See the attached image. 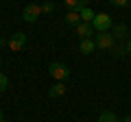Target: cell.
<instances>
[{
	"label": "cell",
	"mask_w": 131,
	"mask_h": 122,
	"mask_svg": "<svg viewBox=\"0 0 131 122\" xmlns=\"http://www.w3.org/2000/svg\"><path fill=\"white\" fill-rule=\"evenodd\" d=\"M114 22H112V15L109 13H96L92 20V28L96 31V33H107V31H112Z\"/></svg>",
	"instance_id": "6da1fadb"
},
{
	"label": "cell",
	"mask_w": 131,
	"mask_h": 122,
	"mask_svg": "<svg viewBox=\"0 0 131 122\" xmlns=\"http://www.w3.org/2000/svg\"><path fill=\"white\" fill-rule=\"evenodd\" d=\"M48 74H50L55 81H66L68 76H70V68L66 66V63L55 61V63H50V66H48Z\"/></svg>",
	"instance_id": "7a4b0ae2"
},
{
	"label": "cell",
	"mask_w": 131,
	"mask_h": 122,
	"mask_svg": "<svg viewBox=\"0 0 131 122\" xmlns=\"http://www.w3.org/2000/svg\"><path fill=\"white\" fill-rule=\"evenodd\" d=\"M39 15H42V7L35 5V2H28V5L24 7V11H22V20L26 24H35L39 20Z\"/></svg>",
	"instance_id": "3957f363"
},
{
	"label": "cell",
	"mask_w": 131,
	"mask_h": 122,
	"mask_svg": "<svg viewBox=\"0 0 131 122\" xmlns=\"http://www.w3.org/2000/svg\"><path fill=\"white\" fill-rule=\"evenodd\" d=\"M114 42H116V39H114V35L109 33H96L94 35V44H96V48H101V50H112L114 48Z\"/></svg>",
	"instance_id": "277c9868"
},
{
	"label": "cell",
	"mask_w": 131,
	"mask_h": 122,
	"mask_svg": "<svg viewBox=\"0 0 131 122\" xmlns=\"http://www.w3.org/2000/svg\"><path fill=\"white\" fill-rule=\"evenodd\" d=\"M7 44H9V48H11L13 52H20L24 46H26V33H22V31H20V33H13Z\"/></svg>",
	"instance_id": "5b68a950"
},
{
	"label": "cell",
	"mask_w": 131,
	"mask_h": 122,
	"mask_svg": "<svg viewBox=\"0 0 131 122\" xmlns=\"http://www.w3.org/2000/svg\"><path fill=\"white\" fill-rule=\"evenodd\" d=\"M77 35H79L81 39H90V37H94L96 35V31L92 28V24H88V22H81V24H77Z\"/></svg>",
	"instance_id": "8992f818"
},
{
	"label": "cell",
	"mask_w": 131,
	"mask_h": 122,
	"mask_svg": "<svg viewBox=\"0 0 131 122\" xmlns=\"http://www.w3.org/2000/svg\"><path fill=\"white\" fill-rule=\"evenodd\" d=\"M109 33L114 35V39L122 42V39H127V35H129V26H127V24H122V22H120V24H114Z\"/></svg>",
	"instance_id": "52a82bcc"
},
{
	"label": "cell",
	"mask_w": 131,
	"mask_h": 122,
	"mask_svg": "<svg viewBox=\"0 0 131 122\" xmlns=\"http://www.w3.org/2000/svg\"><path fill=\"white\" fill-rule=\"evenodd\" d=\"M94 50H96L94 37H90V39H81V42H79V52H83V55H92Z\"/></svg>",
	"instance_id": "ba28073f"
},
{
	"label": "cell",
	"mask_w": 131,
	"mask_h": 122,
	"mask_svg": "<svg viewBox=\"0 0 131 122\" xmlns=\"http://www.w3.org/2000/svg\"><path fill=\"white\" fill-rule=\"evenodd\" d=\"M63 94H66L63 81H57L55 85H50V87H48V96H50V98H59V96H63Z\"/></svg>",
	"instance_id": "9c48e42d"
},
{
	"label": "cell",
	"mask_w": 131,
	"mask_h": 122,
	"mask_svg": "<svg viewBox=\"0 0 131 122\" xmlns=\"http://www.w3.org/2000/svg\"><path fill=\"white\" fill-rule=\"evenodd\" d=\"M63 5L70 11H81L83 7H88V0H63Z\"/></svg>",
	"instance_id": "30bf717a"
},
{
	"label": "cell",
	"mask_w": 131,
	"mask_h": 122,
	"mask_svg": "<svg viewBox=\"0 0 131 122\" xmlns=\"http://www.w3.org/2000/svg\"><path fill=\"white\" fill-rule=\"evenodd\" d=\"M79 15H81V22H88V24H92V20H94V11L90 9V7H83V9L79 11Z\"/></svg>",
	"instance_id": "8fae6325"
},
{
	"label": "cell",
	"mask_w": 131,
	"mask_h": 122,
	"mask_svg": "<svg viewBox=\"0 0 131 122\" xmlns=\"http://www.w3.org/2000/svg\"><path fill=\"white\" fill-rule=\"evenodd\" d=\"M66 24H68V26H77V24H81L79 11H70V13L66 15Z\"/></svg>",
	"instance_id": "7c38bea8"
},
{
	"label": "cell",
	"mask_w": 131,
	"mask_h": 122,
	"mask_svg": "<svg viewBox=\"0 0 131 122\" xmlns=\"http://www.w3.org/2000/svg\"><path fill=\"white\" fill-rule=\"evenodd\" d=\"M98 122H120V120L116 118L114 111H103L101 116H98Z\"/></svg>",
	"instance_id": "4fadbf2b"
},
{
	"label": "cell",
	"mask_w": 131,
	"mask_h": 122,
	"mask_svg": "<svg viewBox=\"0 0 131 122\" xmlns=\"http://www.w3.org/2000/svg\"><path fill=\"white\" fill-rule=\"evenodd\" d=\"M7 87H9V76H7L5 72H0V94H2Z\"/></svg>",
	"instance_id": "5bb4252c"
},
{
	"label": "cell",
	"mask_w": 131,
	"mask_h": 122,
	"mask_svg": "<svg viewBox=\"0 0 131 122\" xmlns=\"http://www.w3.org/2000/svg\"><path fill=\"white\" fill-rule=\"evenodd\" d=\"M112 50H114V55H116V57H125V55H127V48H125V44H118V46H114Z\"/></svg>",
	"instance_id": "9a60e30c"
},
{
	"label": "cell",
	"mask_w": 131,
	"mask_h": 122,
	"mask_svg": "<svg viewBox=\"0 0 131 122\" xmlns=\"http://www.w3.org/2000/svg\"><path fill=\"white\" fill-rule=\"evenodd\" d=\"M55 11V2H50V0H46L42 5V13H52Z\"/></svg>",
	"instance_id": "2e32d148"
},
{
	"label": "cell",
	"mask_w": 131,
	"mask_h": 122,
	"mask_svg": "<svg viewBox=\"0 0 131 122\" xmlns=\"http://www.w3.org/2000/svg\"><path fill=\"white\" fill-rule=\"evenodd\" d=\"M109 5L116 9H122V7H129V0H109Z\"/></svg>",
	"instance_id": "e0dca14e"
},
{
	"label": "cell",
	"mask_w": 131,
	"mask_h": 122,
	"mask_svg": "<svg viewBox=\"0 0 131 122\" xmlns=\"http://www.w3.org/2000/svg\"><path fill=\"white\" fill-rule=\"evenodd\" d=\"M125 48H127V52H131V37L125 42Z\"/></svg>",
	"instance_id": "ac0fdd59"
},
{
	"label": "cell",
	"mask_w": 131,
	"mask_h": 122,
	"mask_svg": "<svg viewBox=\"0 0 131 122\" xmlns=\"http://www.w3.org/2000/svg\"><path fill=\"white\" fill-rule=\"evenodd\" d=\"M0 122H5V111L0 109Z\"/></svg>",
	"instance_id": "d6986e66"
},
{
	"label": "cell",
	"mask_w": 131,
	"mask_h": 122,
	"mask_svg": "<svg viewBox=\"0 0 131 122\" xmlns=\"http://www.w3.org/2000/svg\"><path fill=\"white\" fill-rule=\"evenodd\" d=\"M120 122H131V116H127V118H122Z\"/></svg>",
	"instance_id": "ffe728a7"
},
{
	"label": "cell",
	"mask_w": 131,
	"mask_h": 122,
	"mask_svg": "<svg viewBox=\"0 0 131 122\" xmlns=\"http://www.w3.org/2000/svg\"><path fill=\"white\" fill-rule=\"evenodd\" d=\"M129 9H131V0H129Z\"/></svg>",
	"instance_id": "44dd1931"
},
{
	"label": "cell",
	"mask_w": 131,
	"mask_h": 122,
	"mask_svg": "<svg viewBox=\"0 0 131 122\" xmlns=\"http://www.w3.org/2000/svg\"><path fill=\"white\" fill-rule=\"evenodd\" d=\"M0 66H2V61H0Z\"/></svg>",
	"instance_id": "7402d4cb"
}]
</instances>
